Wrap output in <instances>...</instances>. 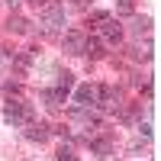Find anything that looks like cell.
I'll use <instances>...</instances> for the list:
<instances>
[{
    "mask_svg": "<svg viewBox=\"0 0 161 161\" xmlns=\"http://www.w3.org/2000/svg\"><path fill=\"white\" fill-rule=\"evenodd\" d=\"M3 119L13 123V126H26L32 119V110H29V103H23V100H10L7 110H3Z\"/></svg>",
    "mask_w": 161,
    "mask_h": 161,
    "instance_id": "6da1fadb",
    "label": "cell"
},
{
    "mask_svg": "<svg viewBox=\"0 0 161 161\" xmlns=\"http://www.w3.org/2000/svg\"><path fill=\"white\" fill-rule=\"evenodd\" d=\"M42 26H45V29L64 26V7L61 3H42Z\"/></svg>",
    "mask_w": 161,
    "mask_h": 161,
    "instance_id": "7a4b0ae2",
    "label": "cell"
},
{
    "mask_svg": "<svg viewBox=\"0 0 161 161\" xmlns=\"http://www.w3.org/2000/svg\"><path fill=\"white\" fill-rule=\"evenodd\" d=\"M93 103H97V87L80 84V87L74 90V106H80V110H90Z\"/></svg>",
    "mask_w": 161,
    "mask_h": 161,
    "instance_id": "3957f363",
    "label": "cell"
},
{
    "mask_svg": "<svg viewBox=\"0 0 161 161\" xmlns=\"http://www.w3.org/2000/svg\"><path fill=\"white\" fill-rule=\"evenodd\" d=\"M100 32H103L106 42H119V39H123V26H119V19H113V16H103L100 19Z\"/></svg>",
    "mask_w": 161,
    "mask_h": 161,
    "instance_id": "277c9868",
    "label": "cell"
},
{
    "mask_svg": "<svg viewBox=\"0 0 161 161\" xmlns=\"http://www.w3.org/2000/svg\"><path fill=\"white\" fill-rule=\"evenodd\" d=\"M80 48H84V36H77V32L64 36V52L68 55H80Z\"/></svg>",
    "mask_w": 161,
    "mask_h": 161,
    "instance_id": "5b68a950",
    "label": "cell"
},
{
    "mask_svg": "<svg viewBox=\"0 0 161 161\" xmlns=\"http://www.w3.org/2000/svg\"><path fill=\"white\" fill-rule=\"evenodd\" d=\"M26 136H29L32 142H45V139H48V126H45V123H29Z\"/></svg>",
    "mask_w": 161,
    "mask_h": 161,
    "instance_id": "8992f818",
    "label": "cell"
},
{
    "mask_svg": "<svg viewBox=\"0 0 161 161\" xmlns=\"http://www.w3.org/2000/svg\"><path fill=\"white\" fill-rule=\"evenodd\" d=\"M80 55L100 58V55H103V42H100V39H84V48H80Z\"/></svg>",
    "mask_w": 161,
    "mask_h": 161,
    "instance_id": "52a82bcc",
    "label": "cell"
},
{
    "mask_svg": "<svg viewBox=\"0 0 161 161\" xmlns=\"http://www.w3.org/2000/svg\"><path fill=\"white\" fill-rule=\"evenodd\" d=\"M90 152L97 155V158H110V152H113V145L106 142V139H93V142H90Z\"/></svg>",
    "mask_w": 161,
    "mask_h": 161,
    "instance_id": "ba28073f",
    "label": "cell"
},
{
    "mask_svg": "<svg viewBox=\"0 0 161 161\" xmlns=\"http://www.w3.org/2000/svg\"><path fill=\"white\" fill-rule=\"evenodd\" d=\"M7 29H10V32H16V36H23L26 29H29V23H26L23 16H10V19H7Z\"/></svg>",
    "mask_w": 161,
    "mask_h": 161,
    "instance_id": "9c48e42d",
    "label": "cell"
},
{
    "mask_svg": "<svg viewBox=\"0 0 161 161\" xmlns=\"http://www.w3.org/2000/svg\"><path fill=\"white\" fill-rule=\"evenodd\" d=\"M116 10H119V13H126V16H129V13L136 10V3H132V0H116Z\"/></svg>",
    "mask_w": 161,
    "mask_h": 161,
    "instance_id": "30bf717a",
    "label": "cell"
},
{
    "mask_svg": "<svg viewBox=\"0 0 161 161\" xmlns=\"http://www.w3.org/2000/svg\"><path fill=\"white\" fill-rule=\"evenodd\" d=\"M58 161H77V158H74V152L68 148V145H61L58 148Z\"/></svg>",
    "mask_w": 161,
    "mask_h": 161,
    "instance_id": "8fae6325",
    "label": "cell"
},
{
    "mask_svg": "<svg viewBox=\"0 0 161 161\" xmlns=\"http://www.w3.org/2000/svg\"><path fill=\"white\" fill-rule=\"evenodd\" d=\"M71 84H74V80H71V74H68V71H64V74H58V87H61V90H68Z\"/></svg>",
    "mask_w": 161,
    "mask_h": 161,
    "instance_id": "7c38bea8",
    "label": "cell"
},
{
    "mask_svg": "<svg viewBox=\"0 0 161 161\" xmlns=\"http://www.w3.org/2000/svg\"><path fill=\"white\" fill-rule=\"evenodd\" d=\"M29 61H32L29 55H16V68H19V71H26V68H29Z\"/></svg>",
    "mask_w": 161,
    "mask_h": 161,
    "instance_id": "4fadbf2b",
    "label": "cell"
},
{
    "mask_svg": "<svg viewBox=\"0 0 161 161\" xmlns=\"http://www.w3.org/2000/svg\"><path fill=\"white\" fill-rule=\"evenodd\" d=\"M26 3H36V7H42V3H48V0H26Z\"/></svg>",
    "mask_w": 161,
    "mask_h": 161,
    "instance_id": "5bb4252c",
    "label": "cell"
}]
</instances>
